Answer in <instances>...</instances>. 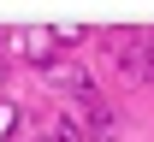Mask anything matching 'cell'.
<instances>
[{"instance_id":"1","label":"cell","mask_w":154,"mask_h":142,"mask_svg":"<svg viewBox=\"0 0 154 142\" xmlns=\"http://www.w3.org/2000/svg\"><path fill=\"white\" fill-rule=\"evenodd\" d=\"M18 47H24V59H30V65H42V77H54V71H59V47H54L48 30H24Z\"/></svg>"},{"instance_id":"8","label":"cell","mask_w":154,"mask_h":142,"mask_svg":"<svg viewBox=\"0 0 154 142\" xmlns=\"http://www.w3.org/2000/svg\"><path fill=\"white\" fill-rule=\"evenodd\" d=\"M36 142H59V136H54V130H48V136H36Z\"/></svg>"},{"instance_id":"2","label":"cell","mask_w":154,"mask_h":142,"mask_svg":"<svg viewBox=\"0 0 154 142\" xmlns=\"http://www.w3.org/2000/svg\"><path fill=\"white\" fill-rule=\"evenodd\" d=\"M119 71L131 83H154V59H148V41L131 36V41H119Z\"/></svg>"},{"instance_id":"6","label":"cell","mask_w":154,"mask_h":142,"mask_svg":"<svg viewBox=\"0 0 154 142\" xmlns=\"http://www.w3.org/2000/svg\"><path fill=\"white\" fill-rule=\"evenodd\" d=\"M54 136L59 142H83V130H77V119H54Z\"/></svg>"},{"instance_id":"3","label":"cell","mask_w":154,"mask_h":142,"mask_svg":"<svg viewBox=\"0 0 154 142\" xmlns=\"http://www.w3.org/2000/svg\"><path fill=\"white\" fill-rule=\"evenodd\" d=\"M113 130H119V119H113V107H89V124H83V136L89 142H113Z\"/></svg>"},{"instance_id":"5","label":"cell","mask_w":154,"mask_h":142,"mask_svg":"<svg viewBox=\"0 0 154 142\" xmlns=\"http://www.w3.org/2000/svg\"><path fill=\"white\" fill-rule=\"evenodd\" d=\"M18 119H24L18 107H12V101H0V142H6V136H12V130H18Z\"/></svg>"},{"instance_id":"7","label":"cell","mask_w":154,"mask_h":142,"mask_svg":"<svg viewBox=\"0 0 154 142\" xmlns=\"http://www.w3.org/2000/svg\"><path fill=\"white\" fill-rule=\"evenodd\" d=\"M6 71H12V65H6V53H0V89H6Z\"/></svg>"},{"instance_id":"4","label":"cell","mask_w":154,"mask_h":142,"mask_svg":"<svg viewBox=\"0 0 154 142\" xmlns=\"http://www.w3.org/2000/svg\"><path fill=\"white\" fill-rule=\"evenodd\" d=\"M48 36H54V47H77V41H89V30L83 24H54Z\"/></svg>"}]
</instances>
